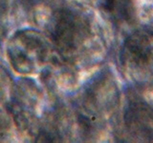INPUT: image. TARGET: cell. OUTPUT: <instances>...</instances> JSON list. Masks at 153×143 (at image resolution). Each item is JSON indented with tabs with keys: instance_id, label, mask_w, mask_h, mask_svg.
I'll list each match as a JSON object with an SVG mask.
<instances>
[{
	"instance_id": "cell-2",
	"label": "cell",
	"mask_w": 153,
	"mask_h": 143,
	"mask_svg": "<svg viewBox=\"0 0 153 143\" xmlns=\"http://www.w3.org/2000/svg\"><path fill=\"white\" fill-rule=\"evenodd\" d=\"M83 20L72 12H60L56 16L54 40L62 51H71L76 48L83 39L85 31Z\"/></svg>"
},
{
	"instance_id": "cell-6",
	"label": "cell",
	"mask_w": 153,
	"mask_h": 143,
	"mask_svg": "<svg viewBox=\"0 0 153 143\" xmlns=\"http://www.w3.org/2000/svg\"><path fill=\"white\" fill-rule=\"evenodd\" d=\"M6 10H7V3L6 0H0V31L3 26L4 19L6 17Z\"/></svg>"
},
{
	"instance_id": "cell-4",
	"label": "cell",
	"mask_w": 153,
	"mask_h": 143,
	"mask_svg": "<svg viewBox=\"0 0 153 143\" xmlns=\"http://www.w3.org/2000/svg\"><path fill=\"white\" fill-rule=\"evenodd\" d=\"M126 119L129 129H134L137 133H153V116L145 107L131 106L126 114Z\"/></svg>"
},
{
	"instance_id": "cell-5",
	"label": "cell",
	"mask_w": 153,
	"mask_h": 143,
	"mask_svg": "<svg viewBox=\"0 0 153 143\" xmlns=\"http://www.w3.org/2000/svg\"><path fill=\"white\" fill-rule=\"evenodd\" d=\"M103 6L117 22L129 21L133 16L132 0H104Z\"/></svg>"
},
{
	"instance_id": "cell-3",
	"label": "cell",
	"mask_w": 153,
	"mask_h": 143,
	"mask_svg": "<svg viewBox=\"0 0 153 143\" xmlns=\"http://www.w3.org/2000/svg\"><path fill=\"white\" fill-rule=\"evenodd\" d=\"M152 42L146 32L133 33L124 42L123 56L136 65L146 64L152 55Z\"/></svg>"
},
{
	"instance_id": "cell-1",
	"label": "cell",
	"mask_w": 153,
	"mask_h": 143,
	"mask_svg": "<svg viewBox=\"0 0 153 143\" xmlns=\"http://www.w3.org/2000/svg\"><path fill=\"white\" fill-rule=\"evenodd\" d=\"M9 56L18 72H37L49 55V44L37 32H18L9 44Z\"/></svg>"
}]
</instances>
